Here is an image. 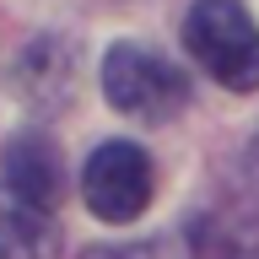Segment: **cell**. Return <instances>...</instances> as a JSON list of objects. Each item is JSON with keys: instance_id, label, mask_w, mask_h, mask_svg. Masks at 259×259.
<instances>
[{"instance_id": "obj_1", "label": "cell", "mask_w": 259, "mask_h": 259, "mask_svg": "<svg viewBox=\"0 0 259 259\" xmlns=\"http://www.w3.org/2000/svg\"><path fill=\"white\" fill-rule=\"evenodd\" d=\"M184 44L227 92H259V22L243 0H194Z\"/></svg>"}, {"instance_id": "obj_2", "label": "cell", "mask_w": 259, "mask_h": 259, "mask_svg": "<svg viewBox=\"0 0 259 259\" xmlns=\"http://www.w3.org/2000/svg\"><path fill=\"white\" fill-rule=\"evenodd\" d=\"M103 92L130 119H173L189 103V81L173 60L151 54L146 44H113L103 54Z\"/></svg>"}, {"instance_id": "obj_3", "label": "cell", "mask_w": 259, "mask_h": 259, "mask_svg": "<svg viewBox=\"0 0 259 259\" xmlns=\"http://www.w3.org/2000/svg\"><path fill=\"white\" fill-rule=\"evenodd\" d=\"M151 157H146L135 141H108L97 146L87 167H81V200L92 205V216L103 222H135L146 205H151Z\"/></svg>"}, {"instance_id": "obj_4", "label": "cell", "mask_w": 259, "mask_h": 259, "mask_svg": "<svg viewBox=\"0 0 259 259\" xmlns=\"http://www.w3.org/2000/svg\"><path fill=\"white\" fill-rule=\"evenodd\" d=\"M0 167H6V189L11 194L54 210V200H60V189H65V162H60V151H54L49 135H32V130L16 135V141L6 146Z\"/></svg>"}, {"instance_id": "obj_5", "label": "cell", "mask_w": 259, "mask_h": 259, "mask_svg": "<svg viewBox=\"0 0 259 259\" xmlns=\"http://www.w3.org/2000/svg\"><path fill=\"white\" fill-rule=\"evenodd\" d=\"M54 248H60L54 210L32 205L0 184V259H54Z\"/></svg>"}, {"instance_id": "obj_6", "label": "cell", "mask_w": 259, "mask_h": 259, "mask_svg": "<svg viewBox=\"0 0 259 259\" xmlns=\"http://www.w3.org/2000/svg\"><path fill=\"white\" fill-rule=\"evenodd\" d=\"M200 227H173L157 238H135V243H92L81 259H200Z\"/></svg>"}]
</instances>
